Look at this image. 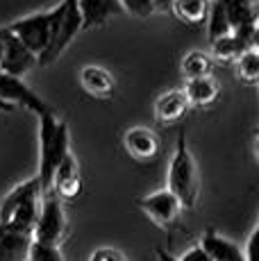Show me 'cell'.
I'll return each instance as SVG.
<instances>
[{
  "mask_svg": "<svg viewBox=\"0 0 259 261\" xmlns=\"http://www.w3.org/2000/svg\"><path fill=\"white\" fill-rule=\"evenodd\" d=\"M53 21H55V12L53 9H46V12H37V14L18 18V21L9 23L7 28L12 30L14 37H16L39 62V57L46 53L48 41H50Z\"/></svg>",
  "mask_w": 259,
  "mask_h": 261,
  "instance_id": "6",
  "label": "cell"
},
{
  "mask_svg": "<svg viewBox=\"0 0 259 261\" xmlns=\"http://www.w3.org/2000/svg\"><path fill=\"white\" fill-rule=\"evenodd\" d=\"M68 229H71V225H68V216H66L64 202L53 191L43 193L41 202H39L37 223H34V229H32V241L62 248V243L68 237Z\"/></svg>",
  "mask_w": 259,
  "mask_h": 261,
  "instance_id": "5",
  "label": "cell"
},
{
  "mask_svg": "<svg viewBox=\"0 0 259 261\" xmlns=\"http://www.w3.org/2000/svg\"><path fill=\"white\" fill-rule=\"evenodd\" d=\"M77 9L80 16H82V32L84 30L102 28L116 14H121L118 0H77Z\"/></svg>",
  "mask_w": 259,
  "mask_h": 261,
  "instance_id": "14",
  "label": "cell"
},
{
  "mask_svg": "<svg viewBox=\"0 0 259 261\" xmlns=\"http://www.w3.org/2000/svg\"><path fill=\"white\" fill-rule=\"evenodd\" d=\"M137 204H139V209L146 214V218H150L157 227L166 229V232L177 227L180 216L184 212L180 207V202H177V198L166 189H159L155 193L143 195V198H139Z\"/></svg>",
  "mask_w": 259,
  "mask_h": 261,
  "instance_id": "8",
  "label": "cell"
},
{
  "mask_svg": "<svg viewBox=\"0 0 259 261\" xmlns=\"http://www.w3.org/2000/svg\"><path fill=\"white\" fill-rule=\"evenodd\" d=\"M257 237H259V227L255 225L252 232L248 234L246 245H243V261H257Z\"/></svg>",
  "mask_w": 259,
  "mask_h": 261,
  "instance_id": "28",
  "label": "cell"
},
{
  "mask_svg": "<svg viewBox=\"0 0 259 261\" xmlns=\"http://www.w3.org/2000/svg\"><path fill=\"white\" fill-rule=\"evenodd\" d=\"M55 21H53V32L50 41H48L46 53L39 57L37 66H48L55 59H59L64 55V50L71 46L77 39V34L82 32V16L77 9V0H62L59 5L53 7Z\"/></svg>",
  "mask_w": 259,
  "mask_h": 261,
  "instance_id": "4",
  "label": "cell"
},
{
  "mask_svg": "<svg viewBox=\"0 0 259 261\" xmlns=\"http://www.w3.org/2000/svg\"><path fill=\"white\" fill-rule=\"evenodd\" d=\"M0 102L9 105L12 109L23 107L37 118L53 109L41 95L28 87L23 77H14V75H7L3 71H0Z\"/></svg>",
  "mask_w": 259,
  "mask_h": 261,
  "instance_id": "7",
  "label": "cell"
},
{
  "mask_svg": "<svg viewBox=\"0 0 259 261\" xmlns=\"http://www.w3.org/2000/svg\"><path fill=\"white\" fill-rule=\"evenodd\" d=\"M198 243L205 248L212 261H243V248L239 243H234L232 239L218 234L216 229H205Z\"/></svg>",
  "mask_w": 259,
  "mask_h": 261,
  "instance_id": "15",
  "label": "cell"
},
{
  "mask_svg": "<svg viewBox=\"0 0 259 261\" xmlns=\"http://www.w3.org/2000/svg\"><path fill=\"white\" fill-rule=\"evenodd\" d=\"M87 261H127V257L116 248H98L89 254Z\"/></svg>",
  "mask_w": 259,
  "mask_h": 261,
  "instance_id": "26",
  "label": "cell"
},
{
  "mask_svg": "<svg viewBox=\"0 0 259 261\" xmlns=\"http://www.w3.org/2000/svg\"><path fill=\"white\" fill-rule=\"evenodd\" d=\"M41 187L37 177L16 184L0 202V227L23 232L32 237L34 223L39 216V202H41Z\"/></svg>",
  "mask_w": 259,
  "mask_h": 261,
  "instance_id": "3",
  "label": "cell"
},
{
  "mask_svg": "<svg viewBox=\"0 0 259 261\" xmlns=\"http://www.w3.org/2000/svg\"><path fill=\"white\" fill-rule=\"evenodd\" d=\"M80 87L84 89L91 98H100V100H109L116 93V80L114 75L107 71L105 66H84L80 71Z\"/></svg>",
  "mask_w": 259,
  "mask_h": 261,
  "instance_id": "12",
  "label": "cell"
},
{
  "mask_svg": "<svg viewBox=\"0 0 259 261\" xmlns=\"http://www.w3.org/2000/svg\"><path fill=\"white\" fill-rule=\"evenodd\" d=\"M173 3L175 0H152V12H166V9H171Z\"/></svg>",
  "mask_w": 259,
  "mask_h": 261,
  "instance_id": "29",
  "label": "cell"
},
{
  "mask_svg": "<svg viewBox=\"0 0 259 261\" xmlns=\"http://www.w3.org/2000/svg\"><path fill=\"white\" fill-rule=\"evenodd\" d=\"M157 261H177V257H173V254H168L164 248H157Z\"/></svg>",
  "mask_w": 259,
  "mask_h": 261,
  "instance_id": "30",
  "label": "cell"
},
{
  "mask_svg": "<svg viewBox=\"0 0 259 261\" xmlns=\"http://www.w3.org/2000/svg\"><path fill=\"white\" fill-rule=\"evenodd\" d=\"M0 43H3V62H0V71L14 75V77H23L28 71L37 66V57L14 37L9 28H0Z\"/></svg>",
  "mask_w": 259,
  "mask_h": 261,
  "instance_id": "9",
  "label": "cell"
},
{
  "mask_svg": "<svg viewBox=\"0 0 259 261\" xmlns=\"http://www.w3.org/2000/svg\"><path fill=\"white\" fill-rule=\"evenodd\" d=\"M189 102H187V95H184L182 89H173V91L162 93L155 100V120L159 125H175L187 116L189 112Z\"/></svg>",
  "mask_w": 259,
  "mask_h": 261,
  "instance_id": "13",
  "label": "cell"
},
{
  "mask_svg": "<svg viewBox=\"0 0 259 261\" xmlns=\"http://www.w3.org/2000/svg\"><path fill=\"white\" fill-rule=\"evenodd\" d=\"M180 71H182V77L187 80H200V77H207V75L214 73V59L209 57L207 53L202 50H191L189 55H184L182 64H180Z\"/></svg>",
  "mask_w": 259,
  "mask_h": 261,
  "instance_id": "20",
  "label": "cell"
},
{
  "mask_svg": "<svg viewBox=\"0 0 259 261\" xmlns=\"http://www.w3.org/2000/svg\"><path fill=\"white\" fill-rule=\"evenodd\" d=\"M166 191H171L175 195L184 212H191L198 204L200 177H198L196 159H193L191 150L187 145V132L184 129L177 132V143L166 170Z\"/></svg>",
  "mask_w": 259,
  "mask_h": 261,
  "instance_id": "2",
  "label": "cell"
},
{
  "mask_svg": "<svg viewBox=\"0 0 259 261\" xmlns=\"http://www.w3.org/2000/svg\"><path fill=\"white\" fill-rule=\"evenodd\" d=\"M50 191L62 202H71L82 193V173H80V164L73 152L66 154V159L55 170Z\"/></svg>",
  "mask_w": 259,
  "mask_h": 261,
  "instance_id": "11",
  "label": "cell"
},
{
  "mask_svg": "<svg viewBox=\"0 0 259 261\" xmlns=\"http://www.w3.org/2000/svg\"><path fill=\"white\" fill-rule=\"evenodd\" d=\"M230 21L232 32H252L257 30V7L250 0H218Z\"/></svg>",
  "mask_w": 259,
  "mask_h": 261,
  "instance_id": "16",
  "label": "cell"
},
{
  "mask_svg": "<svg viewBox=\"0 0 259 261\" xmlns=\"http://www.w3.org/2000/svg\"><path fill=\"white\" fill-rule=\"evenodd\" d=\"M0 112H14V109L9 107V105H3V102H0Z\"/></svg>",
  "mask_w": 259,
  "mask_h": 261,
  "instance_id": "31",
  "label": "cell"
},
{
  "mask_svg": "<svg viewBox=\"0 0 259 261\" xmlns=\"http://www.w3.org/2000/svg\"><path fill=\"white\" fill-rule=\"evenodd\" d=\"M209 3L212 0H175L171 5V12L175 14L177 21L187 25H200L207 21Z\"/></svg>",
  "mask_w": 259,
  "mask_h": 261,
  "instance_id": "19",
  "label": "cell"
},
{
  "mask_svg": "<svg viewBox=\"0 0 259 261\" xmlns=\"http://www.w3.org/2000/svg\"><path fill=\"white\" fill-rule=\"evenodd\" d=\"M71 154V132L62 118L55 116L50 109L48 114L39 116V187L41 193H48L53 184V175L59 164Z\"/></svg>",
  "mask_w": 259,
  "mask_h": 261,
  "instance_id": "1",
  "label": "cell"
},
{
  "mask_svg": "<svg viewBox=\"0 0 259 261\" xmlns=\"http://www.w3.org/2000/svg\"><path fill=\"white\" fill-rule=\"evenodd\" d=\"M118 7L121 12H127L134 18H146L152 12V0H118Z\"/></svg>",
  "mask_w": 259,
  "mask_h": 261,
  "instance_id": "25",
  "label": "cell"
},
{
  "mask_svg": "<svg viewBox=\"0 0 259 261\" xmlns=\"http://www.w3.org/2000/svg\"><path fill=\"white\" fill-rule=\"evenodd\" d=\"M230 32H232L230 21H227L221 3H218V0H212V3H209V14H207V39H209V43L216 41V39H221V37H225V34H230Z\"/></svg>",
  "mask_w": 259,
  "mask_h": 261,
  "instance_id": "23",
  "label": "cell"
},
{
  "mask_svg": "<svg viewBox=\"0 0 259 261\" xmlns=\"http://www.w3.org/2000/svg\"><path fill=\"white\" fill-rule=\"evenodd\" d=\"M177 261H212V259H209V254L205 252V248L200 243H193L191 248L184 250L180 257H177Z\"/></svg>",
  "mask_w": 259,
  "mask_h": 261,
  "instance_id": "27",
  "label": "cell"
},
{
  "mask_svg": "<svg viewBox=\"0 0 259 261\" xmlns=\"http://www.w3.org/2000/svg\"><path fill=\"white\" fill-rule=\"evenodd\" d=\"M234 73L241 82H246L248 87H255L259 80V50L250 48L246 53L239 55V59L234 62Z\"/></svg>",
  "mask_w": 259,
  "mask_h": 261,
  "instance_id": "22",
  "label": "cell"
},
{
  "mask_svg": "<svg viewBox=\"0 0 259 261\" xmlns=\"http://www.w3.org/2000/svg\"><path fill=\"white\" fill-rule=\"evenodd\" d=\"M209 48H212V55H209L212 59H216V62H232V64L237 62L241 53L250 50L241 39L234 37L232 32L225 34V37H221V39H216V41H212Z\"/></svg>",
  "mask_w": 259,
  "mask_h": 261,
  "instance_id": "21",
  "label": "cell"
},
{
  "mask_svg": "<svg viewBox=\"0 0 259 261\" xmlns=\"http://www.w3.org/2000/svg\"><path fill=\"white\" fill-rule=\"evenodd\" d=\"M32 237L0 227V261H28Z\"/></svg>",
  "mask_w": 259,
  "mask_h": 261,
  "instance_id": "18",
  "label": "cell"
},
{
  "mask_svg": "<svg viewBox=\"0 0 259 261\" xmlns=\"http://www.w3.org/2000/svg\"><path fill=\"white\" fill-rule=\"evenodd\" d=\"M182 91L187 95L189 107H209L221 95V84L214 75H207V77L200 80H189Z\"/></svg>",
  "mask_w": 259,
  "mask_h": 261,
  "instance_id": "17",
  "label": "cell"
},
{
  "mask_svg": "<svg viewBox=\"0 0 259 261\" xmlns=\"http://www.w3.org/2000/svg\"><path fill=\"white\" fill-rule=\"evenodd\" d=\"M123 148L134 162L148 164L155 162L162 152V141H159L157 132L146 125H134L123 134Z\"/></svg>",
  "mask_w": 259,
  "mask_h": 261,
  "instance_id": "10",
  "label": "cell"
},
{
  "mask_svg": "<svg viewBox=\"0 0 259 261\" xmlns=\"http://www.w3.org/2000/svg\"><path fill=\"white\" fill-rule=\"evenodd\" d=\"M28 261H64L62 248L57 245H46L39 243V241H32L28 250Z\"/></svg>",
  "mask_w": 259,
  "mask_h": 261,
  "instance_id": "24",
  "label": "cell"
}]
</instances>
